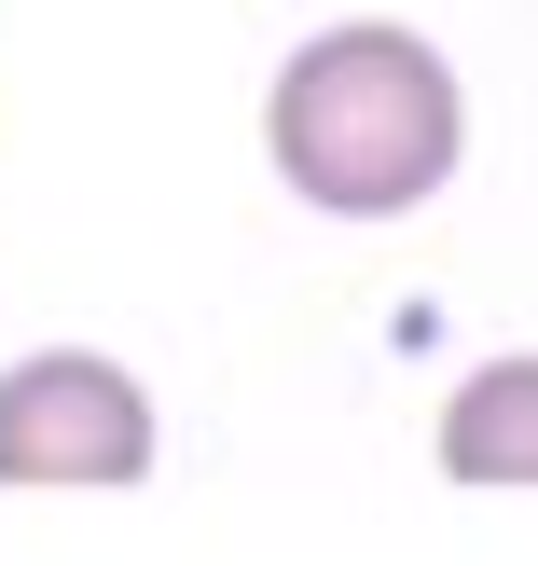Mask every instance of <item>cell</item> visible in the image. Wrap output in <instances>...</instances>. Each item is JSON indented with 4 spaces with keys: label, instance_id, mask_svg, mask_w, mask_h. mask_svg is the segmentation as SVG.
Masks as SVG:
<instances>
[{
    "label": "cell",
    "instance_id": "6da1fadb",
    "mask_svg": "<svg viewBox=\"0 0 538 566\" xmlns=\"http://www.w3.org/2000/svg\"><path fill=\"white\" fill-rule=\"evenodd\" d=\"M263 166L304 208H331V221H401V208H429L470 166V97L442 70V42H414L387 14H346V28H318L276 70Z\"/></svg>",
    "mask_w": 538,
    "mask_h": 566
},
{
    "label": "cell",
    "instance_id": "7a4b0ae2",
    "mask_svg": "<svg viewBox=\"0 0 538 566\" xmlns=\"http://www.w3.org/2000/svg\"><path fill=\"white\" fill-rule=\"evenodd\" d=\"M0 484L14 497H125L152 484V387L97 346H28L0 374Z\"/></svg>",
    "mask_w": 538,
    "mask_h": 566
},
{
    "label": "cell",
    "instance_id": "3957f363",
    "mask_svg": "<svg viewBox=\"0 0 538 566\" xmlns=\"http://www.w3.org/2000/svg\"><path fill=\"white\" fill-rule=\"evenodd\" d=\"M442 484L470 497H538V359H484V374H456V401H442Z\"/></svg>",
    "mask_w": 538,
    "mask_h": 566
}]
</instances>
